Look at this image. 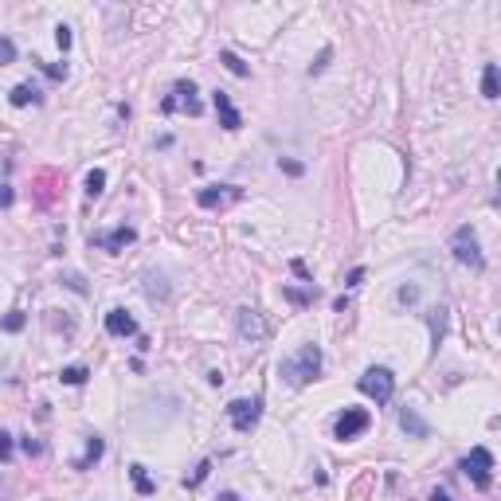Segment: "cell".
Returning <instances> with one entry per match:
<instances>
[{"label": "cell", "mask_w": 501, "mask_h": 501, "mask_svg": "<svg viewBox=\"0 0 501 501\" xmlns=\"http://www.w3.org/2000/svg\"><path fill=\"white\" fill-rule=\"evenodd\" d=\"M177 110H184V114H192V118L204 110V102L196 99V82H184V79H180L177 87L168 90L165 99H161V114H177Z\"/></svg>", "instance_id": "cell-5"}, {"label": "cell", "mask_w": 501, "mask_h": 501, "mask_svg": "<svg viewBox=\"0 0 501 501\" xmlns=\"http://www.w3.org/2000/svg\"><path fill=\"white\" fill-rule=\"evenodd\" d=\"M235 325H239V337H243V341H263L266 333H270V325L263 321V314H259V310H251V305H243V310H239L235 314Z\"/></svg>", "instance_id": "cell-9"}, {"label": "cell", "mask_w": 501, "mask_h": 501, "mask_svg": "<svg viewBox=\"0 0 501 501\" xmlns=\"http://www.w3.org/2000/svg\"><path fill=\"white\" fill-rule=\"evenodd\" d=\"M106 333L110 337H133L138 333V321H133L129 310H110L106 314Z\"/></svg>", "instance_id": "cell-12"}, {"label": "cell", "mask_w": 501, "mask_h": 501, "mask_svg": "<svg viewBox=\"0 0 501 501\" xmlns=\"http://www.w3.org/2000/svg\"><path fill=\"white\" fill-rule=\"evenodd\" d=\"M16 204V192H12V184H0V208H12Z\"/></svg>", "instance_id": "cell-29"}, {"label": "cell", "mask_w": 501, "mask_h": 501, "mask_svg": "<svg viewBox=\"0 0 501 501\" xmlns=\"http://www.w3.org/2000/svg\"><path fill=\"white\" fill-rule=\"evenodd\" d=\"M208 474H212V462H200V466H196V470H192V474H188V478H184V486H188V490H196V486H200V481H204L208 478Z\"/></svg>", "instance_id": "cell-24"}, {"label": "cell", "mask_w": 501, "mask_h": 501, "mask_svg": "<svg viewBox=\"0 0 501 501\" xmlns=\"http://www.w3.org/2000/svg\"><path fill=\"white\" fill-rule=\"evenodd\" d=\"M67 286H71V290H79V294H87V282H82L79 275H67Z\"/></svg>", "instance_id": "cell-34"}, {"label": "cell", "mask_w": 501, "mask_h": 501, "mask_svg": "<svg viewBox=\"0 0 501 501\" xmlns=\"http://www.w3.org/2000/svg\"><path fill=\"white\" fill-rule=\"evenodd\" d=\"M133 239H138V231L122 224V227H114V231H106V235H94L90 243L102 247V251H110V255H122V251H126V247L133 243Z\"/></svg>", "instance_id": "cell-10"}, {"label": "cell", "mask_w": 501, "mask_h": 501, "mask_svg": "<svg viewBox=\"0 0 501 501\" xmlns=\"http://www.w3.org/2000/svg\"><path fill=\"white\" fill-rule=\"evenodd\" d=\"M458 470L466 474L478 490H490V486H493V454L486 451V446H474V451L458 462Z\"/></svg>", "instance_id": "cell-4"}, {"label": "cell", "mask_w": 501, "mask_h": 501, "mask_svg": "<svg viewBox=\"0 0 501 501\" xmlns=\"http://www.w3.org/2000/svg\"><path fill=\"white\" fill-rule=\"evenodd\" d=\"M55 43H59V51L71 48V28H67V24H59V28H55Z\"/></svg>", "instance_id": "cell-27"}, {"label": "cell", "mask_w": 501, "mask_h": 501, "mask_svg": "<svg viewBox=\"0 0 501 501\" xmlns=\"http://www.w3.org/2000/svg\"><path fill=\"white\" fill-rule=\"evenodd\" d=\"M451 251H454V259H458L462 266H470V270H481V266H486V255H481L478 235H474L470 224H462L458 231L451 235Z\"/></svg>", "instance_id": "cell-3"}, {"label": "cell", "mask_w": 501, "mask_h": 501, "mask_svg": "<svg viewBox=\"0 0 501 501\" xmlns=\"http://www.w3.org/2000/svg\"><path fill=\"white\" fill-rule=\"evenodd\" d=\"M372 427V415L364 412V407H344L341 415H337V427H333V435L341 442H349V439H356V435H364Z\"/></svg>", "instance_id": "cell-7"}, {"label": "cell", "mask_w": 501, "mask_h": 501, "mask_svg": "<svg viewBox=\"0 0 501 501\" xmlns=\"http://www.w3.org/2000/svg\"><path fill=\"white\" fill-rule=\"evenodd\" d=\"M243 200V188H235V184H208V188H200L196 192V204L200 208H227V204H239Z\"/></svg>", "instance_id": "cell-8"}, {"label": "cell", "mask_w": 501, "mask_h": 501, "mask_svg": "<svg viewBox=\"0 0 501 501\" xmlns=\"http://www.w3.org/2000/svg\"><path fill=\"white\" fill-rule=\"evenodd\" d=\"M356 388H361L368 400H376V407H384V403L392 400V392H395V376H392V368H364V376L356 380Z\"/></svg>", "instance_id": "cell-2"}, {"label": "cell", "mask_w": 501, "mask_h": 501, "mask_svg": "<svg viewBox=\"0 0 501 501\" xmlns=\"http://www.w3.org/2000/svg\"><path fill=\"white\" fill-rule=\"evenodd\" d=\"M329 55H333V51L325 48L321 55H317V63H314V67H310V75H317V71H325V63H329Z\"/></svg>", "instance_id": "cell-32"}, {"label": "cell", "mask_w": 501, "mask_h": 501, "mask_svg": "<svg viewBox=\"0 0 501 501\" xmlns=\"http://www.w3.org/2000/svg\"><path fill=\"white\" fill-rule=\"evenodd\" d=\"M212 106H216L219 126H224V129H231V133H235V129H243V114L235 110V102H231V94H227V90H216V94H212Z\"/></svg>", "instance_id": "cell-11"}, {"label": "cell", "mask_w": 501, "mask_h": 501, "mask_svg": "<svg viewBox=\"0 0 501 501\" xmlns=\"http://www.w3.org/2000/svg\"><path fill=\"white\" fill-rule=\"evenodd\" d=\"M317 372H321V349L317 344H302L294 356H286L278 364V376H282L290 388H305V384H314Z\"/></svg>", "instance_id": "cell-1"}, {"label": "cell", "mask_w": 501, "mask_h": 501, "mask_svg": "<svg viewBox=\"0 0 501 501\" xmlns=\"http://www.w3.org/2000/svg\"><path fill=\"white\" fill-rule=\"evenodd\" d=\"M102 188H106V173H102V168H90L87 173V196L90 200L102 196Z\"/></svg>", "instance_id": "cell-22"}, {"label": "cell", "mask_w": 501, "mask_h": 501, "mask_svg": "<svg viewBox=\"0 0 501 501\" xmlns=\"http://www.w3.org/2000/svg\"><path fill=\"white\" fill-rule=\"evenodd\" d=\"M219 63H224V67L231 71V75H235V79H247V75H251V67H247V63L239 59L235 51H219Z\"/></svg>", "instance_id": "cell-19"}, {"label": "cell", "mask_w": 501, "mask_h": 501, "mask_svg": "<svg viewBox=\"0 0 501 501\" xmlns=\"http://www.w3.org/2000/svg\"><path fill=\"white\" fill-rule=\"evenodd\" d=\"M259 415H263V400H231L227 403V419L239 435H251L259 427Z\"/></svg>", "instance_id": "cell-6"}, {"label": "cell", "mask_w": 501, "mask_h": 501, "mask_svg": "<svg viewBox=\"0 0 501 501\" xmlns=\"http://www.w3.org/2000/svg\"><path fill=\"white\" fill-rule=\"evenodd\" d=\"M31 63H36L48 79H67V63H43V59H31Z\"/></svg>", "instance_id": "cell-23"}, {"label": "cell", "mask_w": 501, "mask_h": 501, "mask_svg": "<svg viewBox=\"0 0 501 501\" xmlns=\"http://www.w3.org/2000/svg\"><path fill=\"white\" fill-rule=\"evenodd\" d=\"M12 59H16V43H12L8 36H4V40H0V67H8Z\"/></svg>", "instance_id": "cell-26"}, {"label": "cell", "mask_w": 501, "mask_h": 501, "mask_svg": "<svg viewBox=\"0 0 501 501\" xmlns=\"http://www.w3.org/2000/svg\"><path fill=\"white\" fill-rule=\"evenodd\" d=\"M333 310H337V314H344V310H349V298H344V294L333 298Z\"/></svg>", "instance_id": "cell-37"}, {"label": "cell", "mask_w": 501, "mask_h": 501, "mask_svg": "<svg viewBox=\"0 0 501 501\" xmlns=\"http://www.w3.org/2000/svg\"><path fill=\"white\" fill-rule=\"evenodd\" d=\"M286 298H290L294 305H305V302H310V294H302V290H286Z\"/></svg>", "instance_id": "cell-35"}, {"label": "cell", "mask_w": 501, "mask_h": 501, "mask_svg": "<svg viewBox=\"0 0 501 501\" xmlns=\"http://www.w3.org/2000/svg\"><path fill=\"white\" fill-rule=\"evenodd\" d=\"M59 380H63V384H71V388H79V384H87V380H90V372L82 368V364H67V368L59 372Z\"/></svg>", "instance_id": "cell-20"}, {"label": "cell", "mask_w": 501, "mask_h": 501, "mask_svg": "<svg viewBox=\"0 0 501 501\" xmlns=\"http://www.w3.org/2000/svg\"><path fill=\"white\" fill-rule=\"evenodd\" d=\"M278 165H282V168H286V173H290V177H302V173H305V168H302V165H298V161H278Z\"/></svg>", "instance_id": "cell-33"}, {"label": "cell", "mask_w": 501, "mask_h": 501, "mask_svg": "<svg viewBox=\"0 0 501 501\" xmlns=\"http://www.w3.org/2000/svg\"><path fill=\"white\" fill-rule=\"evenodd\" d=\"M102 454H106V442H102L99 435H87V454H82V458H75V470H90V466H94Z\"/></svg>", "instance_id": "cell-13"}, {"label": "cell", "mask_w": 501, "mask_h": 501, "mask_svg": "<svg viewBox=\"0 0 501 501\" xmlns=\"http://www.w3.org/2000/svg\"><path fill=\"white\" fill-rule=\"evenodd\" d=\"M431 501H454V498H451L446 490H435V493H431Z\"/></svg>", "instance_id": "cell-38"}, {"label": "cell", "mask_w": 501, "mask_h": 501, "mask_svg": "<svg viewBox=\"0 0 501 501\" xmlns=\"http://www.w3.org/2000/svg\"><path fill=\"white\" fill-rule=\"evenodd\" d=\"M400 427L412 435V439H427V435H431V427L415 415V407H403V412H400Z\"/></svg>", "instance_id": "cell-14"}, {"label": "cell", "mask_w": 501, "mask_h": 501, "mask_svg": "<svg viewBox=\"0 0 501 501\" xmlns=\"http://www.w3.org/2000/svg\"><path fill=\"white\" fill-rule=\"evenodd\" d=\"M145 294H149V298H153V302H157V298H161V302H165V298H168V286H165V275H149V278H145Z\"/></svg>", "instance_id": "cell-21"}, {"label": "cell", "mask_w": 501, "mask_h": 501, "mask_svg": "<svg viewBox=\"0 0 501 501\" xmlns=\"http://www.w3.org/2000/svg\"><path fill=\"white\" fill-rule=\"evenodd\" d=\"M129 481H133V490H138L141 498H149V493H157V481L149 478V470L141 466V462H133V466H129Z\"/></svg>", "instance_id": "cell-15"}, {"label": "cell", "mask_w": 501, "mask_h": 501, "mask_svg": "<svg viewBox=\"0 0 501 501\" xmlns=\"http://www.w3.org/2000/svg\"><path fill=\"white\" fill-rule=\"evenodd\" d=\"M8 102H12V106H36V102H43V94L31 87V82H20V87H12Z\"/></svg>", "instance_id": "cell-16"}, {"label": "cell", "mask_w": 501, "mask_h": 501, "mask_svg": "<svg viewBox=\"0 0 501 501\" xmlns=\"http://www.w3.org/2000/svg\"><path fill=\"white\" fill-rule=\"evenodd\" d=\"M20 446H24L28 454H43V442H36L31 435H28V439H20Z\"/></svg>", "instance_id": "cell-30"}, {"label": "cell", "mask_w": 501, "mask_h": 501, "mask_svg": "<svg viewBox=\"0 0 501 501\" xmlns=\"http://www.w3.org/2000/svg\"><path fill=\"white\" fill-rule=\"evenodd\" d=\"M481 94H486V99H498V94H501V87H498V63H486V67H481Z\"/></svg>", "instance_id": "cell-18"}, {"label": "cell", "mask_w": 501, "mask_h": 501, "mask_svg": "<svg viewBox=\"0 0 501 501\" xmlns=\"http://www.w3.org/2000/svg\"><path fill=\"white\" fill-rule=\"evenodd\" d=\"M219 501H239V493H231V490H227V493H219Z\"/></svg>", "instance_id": "cell-39"}, {"label": "cell", "mask_w": 501, "mask_h": 501, "mask_svg": "<svg viewBox=\"0 0 501 501\" xmlns=\"http://www.w3.org/2000/svg\"><path fill=\"white\" fill-rule=\"evenodd\" d=\"M24 325H28V317H24V314H20V310H12V314H8V317H4V329H8V333H20Z\"/></svg>", "instance_id": "cell-25"}, {"label": "cell", "mask_w": 501, "mask_h": 501, "mask_svg": "<svg viewBox=\"0 0 501 501\" xmlns=\"http://www.w3.org/2000/svg\"><path fill=\"white\" fill-rule=\"evenodd\" d=\"M361 282H364V270H361V266H356L353 275H349V282H344V286H361Z\"/></svg>", "instance_id": "cell-36"}, {"label": "cell", "mask_w": 501, "mask_h": 501, "mask_svg": "<svg viewBox=\"0 0 501 501\" xmlns=\"http://www.w3.org/2000/svg\"><path fill=\"white\" fill-rule=\"evenodd\" d=\"M8 458H12V435L0 431V462H8Z\"/></svg>", "instance_id": "cell-28"}, {"label": "cell", "mask_w": 501, "mask_h": 501, "mask_svg": "<svg viewBox=\"0 0 501 501\" xmlns=\"http://www.w3.org/2000/svg\"><path fill=\"white\" fill-rule=\"evenodd\" d=\"M427 321H431V344L439 349V344H442V337H446V310H442V305L427 310Z\"/></svg>", "instance_id": "cell-17"}, {"label": "cell", "mask_w": 501, "mask_h": 501, "mask_svg": "<svg viewBox=\"0 0 501 501\" xmlns=\"http://www.w3.org/2000/svg\"><path fill=\"white\" fill-rule=\"evenodd\" d=\"M290 266H294V275H298V278H305V282H314V278H310V266H305L302 259H294Z\"/></svg>", "instance_id": "cell-31"}]
</instances>
